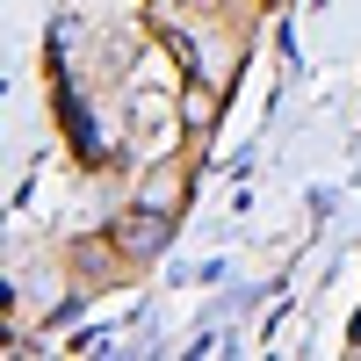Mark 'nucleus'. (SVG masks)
<instances>
[{"instance_id":"2","label":"nucleus","mask_w":361,"mask_h":361,"mask_svg":"<svg viewBox=\"0 0 361 361\" xmlns=\"http://www.w3.org/2000/svg\"><path fill=\"white\" fill-rule=\"evenodd\" d=\"M173 195H180V180H173V173H152V180H145V195H137V209H166V217H173Z\"/></svg>"},{"instance_id":"1","label":"nucleus","mask_w":361,"mask_h":361,"mask_svg":"<svg viewBox=\"0 0 361 361\" xmlns=\"http://www.w3.org/2000/svg\"><path fill=\"white\" fill-rule=\"evenodd\" d=\"M116 246H123V253H152V246H166V209H145L137 224H123V231H116Z\"/></svg>"}]
</instances>
